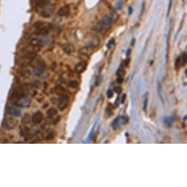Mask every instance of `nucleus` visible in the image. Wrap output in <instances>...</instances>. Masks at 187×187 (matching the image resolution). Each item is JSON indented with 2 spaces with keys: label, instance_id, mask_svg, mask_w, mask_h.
<instances>
[{
  "label": "nucleus",
  "instance_id": "nucleus-1",
  "mask_svg": "<svg viewBox=\"0 0 187 187\" xmlns=\"http://www.w3.org/2000/svg\"><path fill=\"white\" fill-rule=\"evenodd\" d=\"M54 10L55 6L50 0H37L35 11L39 15L43 18H48L52 15Z\"/></svg>",
  "mask_w": 187,
  "mask_h": 187
},
{
  "label": "nucleus",
  "instance_id": "nucleus-2",
  "mask_svg": "<svg viewBox=\"0 0 187 187\" xmlns=\"http://www.w3.org/2000/svg\"><path fill=\"white\" fill-rule=\"evenodd\" d=\"M33 28L36 30L37 34L40 35H46L53 28L52 24L44 22H37L33 24Z\"/></svg>",
  "mask_w": 187,
  "mask_h": 187
},
{
  "label": "nucleus",
  "instance_id": "nucleus-3",
  "mask_svg": "<svg viewBox=\"0 0 187 187\" xmlns=\"http://www.w3.org/2000/svg\"><path fill=\"white\" fill-rule=\"evenodd\" d=\"M113 19L109 15H106L104 17L102 20L100 21L95 27V29L96 32H102L104 29L105 28H109L112 25Z\"/></svg>",
  "mask_w": 187,
  "mask_h": 187
},
{
  "label": "nucleus",
  "instance_id": "nucleus-4",
  "mask_svg": "<svg viewBox=\"0 0 187 187\" xmlns=\"http://www.w3.org/2000/svg\"><path fill=\"white\" fill-rule=\"evenodd\" d=\"M94 48L90 46H87L85 47H82L78 51L80 58L83 59V61L87 60L90 58V56L93 53Z\"/></svg>",
  "mask_w": 187,
  "mask_h": 187
},
{
  "label": "nucleus",
  "instance_id": "nucleus-5",
  "mask_svg": "<svg viewBox=\"0 0 187 187\" xmlns=\"http://www.w3.org/2000/svg\"><path fill=\"white\" fill-rule=\"evenodd\" d=\"M69 104V97L65 94L59 95V98L58 99V102H57V106L58 109L60 111H63L68 107Z\"/></svg>",
  "mask_w": 187,
  "mask_h": 187
},
{
  "label": "nucleus",
  "instance_id": "nucleus-6",
  "mask_svg": "<svg viewBox=\"0 0 187 187\" xmlns=\"http://www.w3.org/2000/svg\"><path fill=\"white\" fill-rule=\"evenodd\" d=\"M13 104L17 106H21V107H28L31 104V101L27 95L21 97L19 99L13 100Z\"/></svg>",
  "mask_w": 187,
  "mask_h": 187
},
{
  "label": "nucleus",
  "instance_id": "nucleus-7",
  "mask_svg": "<svg viewBox=\"0 0 187 187\" xmlns=\"http://www.w3.org/2000/svg\"><path fill=\"white\" fill-rule=\"evenodd\" d=\"M128 122V119L124 116H119L117 117L116 118L113 120V122H112L111 123V127L115 130L119 129L120 127V125L125 124Z\"/></svg>",
  "mask_w": 187,
  "mask_h": 187
},
{
  "label": "nucleus",
  "instance_id": "nucleus-8",
  "mask_svg": "<svg viewBox=\"0 0 187 187\" xmlns=\"http://www.w3.org/2000/svg\"><path fill=\"white\" fill-rule=\"evenodd\" d=\"M87 62H85V61H82V62H80L78 64H76V67H75V71L77 73H82L87 69Z\"/></svg>",
  "mask_w": 187,
  "mask_h": 187
},
{
  "label": "nucleus",
  "instance_id": "nucleus-9",
  "mask_svg": "<svg viewBox=\"0 0 187 187\" xmlns=\"http://www.w3.org/2000/svg\"><path fill=\"white\" fill-rule=\"evenodd\" d=\"M89 42H90V43H88L87 46H90L92 47L93 48H95L97 46H99V45L100 44L101 40L97 35H92L91 38H90V41Z\"/></svg>",
  "mask_w": 187,
  "mask_h": 187
},
{
  "label": "nucleus",
  "instance_id": "nucleus-10",
  "mask_svg": "<svg viewBox=\"0 0 187 187\" xmlns=\"http://www.w3.org/2000/svg\"><path fill=\"white\" fill-rule=\"evenodd\" d=\"M43 120V115L41 112H37L33 115L32 120L35 124H38L41 123L42 120Z\"/></svg>",
  "mask_w": 187,
  "mask_h": 187
},
{
  "label": "nucleus",
  "instance_id": "nucleus-11",
  "mask_svg": "<svg viewBox=\"0 0 187 187\" xmlns=\"http://www.w3.org/2000/svg\"><path fill=\"white\" fill-rule=\"evenodd\" d=\"M16 125V122L13 118H8L5 120V127L8 130H12Z\"/></svg>",
  "mask_w": 187,
  "mask_h": 187
},
{
  "label": "nucleus",
  "instance_id": "nucleus-12",
  "mask_svg": "<svg viewBox=\"0 0 187 187\" xmlns=\"http://www.w3.org/2000/svg\"><path fill=\"white\" fill-rule=\"evenodd\" d=\"M70 13V6L69 5H66L62 6V8H60L57 12V14L59 16H66L68 15Z\"/></svg>",
  "mask_w": 187,
  "mask_h": 187
},
{
  "label": "nucleus",
  "instance_id": "nucleus-13",
  "mask_svg": "<svg viewBox=\"0 0 187 187\" xmlns=\"http://www.w3.org/2000/svg\"><path fill=\"white\" fill-rule=\"evenodd\" d=\"M62 49H63L65 53L67 54L68 55H71L74 52L75 48L71 43H66L62 46Z\"/></svg>",
  "mask_w": 187,
  "mask_h": 187
},
{
  "label": "nucleus",
  "instance_id": "nucleus-14",
  "mask_svg": "<svg viewBox=\"0 0 187 187\" xmlns=\"http://www.w3.org/2000/svg\"><path fill=\"white\" fill-rule=\"evenodd\" d=\"M8 113L12 116L19 117L21 115V111L15 107H10L8 109Z\"/></svg>",
  "mask_w": 187,
  "mask_h": 187
},
{
  "label": "nucleus",
  "instance_id": "nucleus-15",
  "mask_svg": "<svg viewBox=\"0 0 187 187\" xmlns=\"http://www.w3.org/2000/svg\"><path fill=\"white\" fill-rule=\"evenodd\" d=\"M174 120H175V118H173V117H166V118H164V122L166 125H167V126L169 127L172 125V124L174 122Z\"/></svg>",
  "mask_w": 187,
  "mask_h": 187
},
{
  "label": "nucleus",
  "instance_id": "nucleus-16",
  "mask_svg": "<svg viewBox=\"0 0 187 187\" xmlns=\"http://www.w3.org/2000/svg\"><path fill=\"white\" fill-rule=\"evenodd\" d=\"M46 114L47 117H48V118H53V117H55L57 115V111L55 109V108H51V109H49L48 111H47Z\"/></svg>",
  "mask_w": 187,
  "mask_h": 187
},
{
  "label": "nucleus",
  "instance_id": "nucleus-17",
  "mask_svg": "<svg viewBox=\"0 0 187 187\" xmlns=\"http://www.w3.org/2000/svg\"><path fill=\"white\" fill-rule=\"evenodd\" d=\"M123 63H122L121 65H120V68L118 69V71H117L116 72V74L118 75V76H121V77H123V76H124L125 75V69L123 68Z\"/></svg>",
  "mask_w": 187,
  "mask_h": 187
},
{
  "label": "nucleus",
  "instance_id": "nucleus-18",
  "mask_svg": "<svg viewBox=\"0 0 187 187\" xmlns=\"http://www.w3.org/2000/svg\"><path fill=\"white\" fill-rule=\"evenodd\" d=\"M157 89H158L159 97L160 98L162 104H164V99H163V96H162V85H161L160 82H157Z\"/></svg>",
  "mask_w": 187,
  "mask_h": 187
},
{
  "label": "nucleus",
  "instance_id": "nucleus-19",
  "mask_svg": "<svg viewBox=\"0 0 187 187\" xmlns=\"http://www.w3.org/2000/svg\"><path fill=\"white\" fill-rule=\"evenodd\" d=\"M21 75L22 76H24V78H28L29 76H30V72L27 68H23L22 70H21L20 71Z\"/></svg>",
  "mask_w": 187,
  "mask_h": 187
},
{
  "label": "nucleus",
  "instance_id": "nucleus-20",
  "mask_svg": "<svg viewBox=\"0 0 187 187\" xmlns=\"http://www.w3.org/2000/svg\"><path fill=\"white\" fill-rule=\"evenodd\" d=\"M181 66V56L177 57V59H175V68L176 71L179 70Z\"/></svg>",
  "mask_w": 187,
  "mask_h": 187
},
{
  "label": "nucleus",
  "instance_id": "nucleus-21",
  "mask_svg": "<svg viewBox=\"0 0 187 187\" xmlns=\"http://www.w3.org/2000/svg\"><path fill=\"white\" fill-rule=\"evenodd\" d=\"M55 91H56V92H57V94H58L59 95H63V94H65V90L63 87H61V86L56 87Z\"/></svg>",
  "mask_w": 187,
  "mask_h": 187
},
{
  "label": "nucleus",
  "instance_id": "nucleus-22",
  "mask_svg": "<svg viewBox=\"0 0 187 187\" xmlns=\"http://www.w3.org/2000/svg\"><path fill=\"white\" fill-rule=\"evenodd\" d=\"M106 114L107 115L108 117L112 116V115H113V110H112V107L111 104H109L107 106V108L106 109Z\"/></svg>",
  "mask_w": 187,
  "mask_h": 187
},
{
  "label": "nucleus",
  "instance_id": "nucleus-23",
  "mask_svg": "<svg viewBox=\"0 0 187 187\" xmlns=\"http://www.w3.org/2000/svg\"><path fill=\"white\" fill-rule=\"evenodd\" d=\"M181 66H185L187 62V56L186 53H183L181 57Z\"/></svg>",
  "mask_w": 187,
  "mask_h": 187
},
{
  "label": "nucleus",
  "instance_id": "nucleus-24",
  "mask_svg": "<svg viewBox=\"0 0 187 187\" xmlns=\"http://www.w3.org/2000/svg\"><path fill=\"white\" fill-rule=\"evenodd\" d=\"M78 86V83L77 81L73 80V81L69 82V83H68L69 87H71V88H77Z\"/></svg>",
  "mask_w": 187,
  "mask_h": 187
},
{
  "label": "nucleus",
  "instance_id": "nucleus-25",
  "mask_svg": "<svg viewBox=\"0 0 187 187\" xmlns=\"http://www.w3.org/2000/svg\"><path fill=\"white\" fill-rule=\"evenodd\" d=\"M29 121H30V116L28 114H26L24 115L23 120H22V123L24 124H27L29 123Z\"/></svg>",
  "mask_w": 187,
  "mask_h": 187
},
{
  "label": "nucleus",
  "instance_id": "nucleus-26",
  "mask_svg": "<svg viewBox=\"0 0 187 187\" xmlns=\"http://www.w3.org/2000/svg\"><path fill=\"white\" fill-rule=\"evenodd\" d=\"M113 95H114V92L112 91V90H111V89L108 90L107 92H106V96H107L108 99H112Z\"/></svg>",
  "mask_w": 187,
  "mask_h": 187
},
{
  "label": "nucleus",
  "instance_id": "nucleus-27",
  "mask_svg": "<svg viewBox=\"0 0 187 187\" xmlns=\"http://www.w3.org/2000/svg\"><path fill=\"white\" fill-rule=\"evenodd\" d=\"M55 135H56V133L55 132H50L49 134L47 135V137L46 139H54V138L55 137Z\"/></svg>",
  "mask_w": 187,
  "mask_h": 187
},
{
  "label": "nucleus",
  "instance_id": "nucleus-28",
  "mask_svg": "<svg viewBox=\"0 0 187 187\" xmlns=\"http://www.w3.org/2000/svg\"><path fill=\"white\" fill-rule=\"evenodd\" d=\"M114 43H115V39L114 38H112V39H110V41L107 43L106 46H107L108 48H110V47L112 46V45H114Z\"/></svg>",
  "mask_w": 187,
  "mask_h": 187
},
{
  "label": "nucleus",
  "instance_id": "nucleus-29",
  "mask_svg": "<svg viewBox=\"0 0 187 187\" xmlns=\"http://www.w3.org/2000/svg\"><path fill=\"white\" fill-rule=\"evenodd\" d=\"M114 90L117 94H118V95H120V94L122 92V88L120 87H115Z\"/></svg>",
  "mask_w": 187,
  "mask_h": 187
},
{
  "label": "nucleus",
  "instance_id": "nucleus-30",
  "mask_svg": "<svg viewBox=\"0 0 187 187\" xmlns=\"http://www.w3.org/2000/svg\"><path fill=\"white\" fill-rule=\"evenodd\" d=\"M148 97H145V101H144V106H143V109H144L145 112H146L147 106H148Z\"/></svg>",
  "mask_w": 187,
  "mask_h": 187
},
{
  "label": "nucleus",
  "instance_id": "nucleus-31",
  "mask_svg": "<svg viewBox=\"0 0 187 187\" xmlns=\"http://www.w3.org/2000/svg\"><path fill=\"white\" fill-rule=\"evenodd\" d=\"M130 62H131V59L127 58L126 59H125V60H124V62H123V63L124 65V66H125V67H128L129 63H130Z\"/></svg>",
  "mask_w": 187,
  "mask_h": 187
},
{
  "label": "nucleus",
  "instance_id": "nucleus-32",
  "mask_svg": "<svg viewBox=\"0 0 187 187\" xmlns=\"http://www.w3.org/2000/svg\"><path fill=\"white\" fill-rule=\"evenodd\" d=\"M116 82H117V83H118V84L123 83V78L121 77V76H118V77L117 78Z\"/></svg>",
  "mask_w": 187,
  "mask_h": 187
},
{
  "label": "nucleus",
  "instance_id": "nucleus-33",
  "mask_svg": "<svg viewBox=\"0 0 187 187\" xmlns=\"http://www.w3.org/2000/svg\"><path fill=\"white\" fill-rule=\"evenodd\" d=\"M101 82V78H100V76H99V77H97V78H96L95 86H99V85H100Z\"/></svg>",
  "mask_w": 187,
  "mask_h": 187
},
{
  "label": "nucleus",
  "instance_id": "nucleus-34",
  "mask_svg": "<svg viewBox=\"0 0 187 187\" xmlns=\"http://www.w3.org/2000/svg\"><path fill=\"white\" fill-rule=\"evenodd\" d=\"M172 0H169V5H168V10H167V15L169 14V11H170V9H171V6H172Z\"/></svg>",
  "mask_w": 187,
  "mask_h": 187
},
{
  "label": "nucleus",
  "instance_id": "nucleus-35",
  "mask_svg": "<svg viewBox=\"0 0 187 187\" xmlns=\"http://www.w3.org/2000/svg\"><path fill=\"white\" fill-rule=\"evenodd\" d=\"M94 127L95 126H93L92 127V130H91V132H90V134H89V137H88V140H90V139H91V138H92V134H93V130H94Z\"/></svg>",
  "mask_w": 187,
  "mask_h": 187
},
{
  "label": "nucleus",
  "instance_id": "nucleus-36",
  "mask_svg": "<svg viewBox=\"0 0 187 187\" xmlns=\"http://www.w3.org/2000/svg\"><path fill=\"white\" fill-rule=\"evenodd\" d=\"M119 100H120V99H119V96H118V97L117 98L116 101H115V104H114V106H115V108L118 107V106H119Z\"/></svg>",
  "mask_w": 187,
  "mask_h": 187
},
{
  "label": "nucleus",
  "instance_id": "nucleus-37",
  "mask_svg": "<svg viewBox=\"0 0 187 187\" xmlns=\"http://www.w3.org/2000/svg\"><path fill=\"white\" fill-rule=\"evenodd\" d=\"M125 99H126V94H124V95H123V97H122V99H121L122 104H124V102H125Z\"/></svg>",
  "mask_w": 187,
  "mask_h": 187
},
{
  "label": "nucleus",
  "instance_id": "nucleus-38",
  "mask_svg": "<svg viewBox=\"0 0 187 187\" xmlns=\"http://www.w3.org/2000/svg\"><path fill=\"white\" fill-rule=\"evenodd\" d=\"M131 52H132V49H131L130 48H129L128 50H127V52H126V55L127 56H129L131 55Z\"/></svg>",
  "mask_w": 187,
  "mask_h": 187
},
{
  "label": "nucleus",
  "instance_id": "nucleus-39",
  "mask_svg": "<svg viewBox=\"0 0 187 187\" xmlns=\"http://www.w3.org/2000/svg\"><path fill=\"white\" fill-rule=\"evenodd\" d=\"M129 14H132V12H133V9H132V7H129Z\"/></svg>",
  "mask_w": 187,
  "mask_h": 187
},
{
  "label": "nucleus",
  "instance_id": "nucleus-40",
  "mask_svg": "<svg viewBox=\"0 0 187 187\" xmlns=\"http://www.w3.org/2000/svg\"><path fill=\"white\" fill-rule=\"evenodd\" d=\"M134 41H135V40H134V39H133V40H132V46H134Z\"/></svg>",
  "mask_w": 187,
  "mask_h": 187
},
{
  "label": "nucleus",
  "instance_id": "nucleus-41",
  "mask_svg": "<svg viewBox=\"0 0 187 187\" xmlns=\"http://www.w3.org/2000/svg\"><path fill=\"white\" fill-rule=\"evenodd\" d=\"M183 119H184V120H186V115L184 117V118H183Z\"/></svg>",
  "mask_w": 187,
  "mask_h": 187
},
{
  "label": "nucleus",
  "instance_id": "nucleus-42",
  "mask_svg": "<svg viewBox=\"0 0 187 187\" xmlns=\"http://www.w3.org/2000/svg\"><path fill=\"white\" fill-rule=\"evenodd\" d=\"M186 70H185V75H186Z\"/></svg>",
  "mask_w": 187,
  "mask_h": 187
}]
</instances>
